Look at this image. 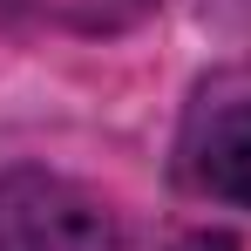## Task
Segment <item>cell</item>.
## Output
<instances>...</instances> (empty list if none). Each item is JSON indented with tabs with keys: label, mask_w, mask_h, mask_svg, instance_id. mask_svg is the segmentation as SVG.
Returning a JSON list of instances; mask_svg holds the SVG:
<instances>
[{
	"label": "cell",
	"mask_w": 251,
	"mask_h": 251,
	"mask_svg": "<svg viewBox=\"0 0 251 251\" xmlns=\"http://www.w3.org/2000/svg\"><path fill=\"white\" fill-rule=\"evenodd\" d=\"M0 251H116L109 210L61 176L0 183Z\"/></svg>",
	"instance_id": "6da1fadb"
},
{
	"label": "cell",
	"mask_w": 251,
	"mask_h": 251,
	"mask_svg": "<svg viewBox=\"0 0 251 251\" xmlns=\"http://www.w3.org/2000/svg\"><path fill=\"white\" fill-rule=\"evenodd\" d=\"M190 176L204 183L210 197L251 204V102H224L197 143H190Z\"/></svg>",
	"instance_id": "7a4b0ae2"
},
{
	"label": "cell",
	"mask_w": 251,
	"mask_h": 251,
	"mask_svg": "<svg viewBox=\"0 0 251 251\" xmlns=\"http://www.w3.org/2000/svg\"><path fill=\"white\" fill-rule=\"evenodd\" d=\"M176 251H238L231 238H217V231H197V238H183Z\"/></svg>",
	"instance_id": "3957f363"
}]
</instances>
